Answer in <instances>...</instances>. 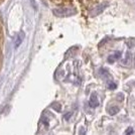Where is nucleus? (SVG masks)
Wrapping results in <instances>:
<instances>
[{
    "label": "nucleus",
    "instance_id": "obj_1",
    "mask_svg": "<svg viewBox=\"0 0 135 135\" xmlns=\"http://www.w3.org/2000/svg\"><path fill=\"white\" fill-rule=\"evenodd\" d=\"M77 12L76 8H73V7H68V6H62L60 8H56L54 10V13L55 15L60 17H67V16H71Z\"/></svg>",
    "mask_w": 135,
    "mask_h": 135
},
{
    "label": "nucleus",
    "instance_id": "obj_2",
    "mask_svg": "<svg viewBox=\"0 0 135 135\" xmlns=\"http://www.w3.org/2000/svg\"><path fill=\"white\" fill-rule=\"evenodd\" d=\"M3 45H4V33H3V25L0 19V69L3 62Z\"/></svg>",
    "mask_w": 135,
    "mask_h": 135
},
{
    "label": "nucleus",
    "instance_id": "obj_3",
    "mask_svg": "<svg viewBox=\"0 0 135 135\" xmlns=\"http://www.w3.org/2000/svg\"><path fill=\"white\" fill-rule=\"evenodd\" d=\"M107 6H108L107 2H104V3H100V4H98L96 7H94V8L92 9L91 15H92V16H96V15L100 14L101 12H103L105 9H106V7H107Z\"/></svg>",
    "mask_w": 135,
    "mask_h": 135
},
{
    "label": "nucleus",
    "instance_id": "obj_4",
    "mask_svg": "<svg viewBox=\"0 0 135 135\" xmlns=\"http://www.w3.org/2000/svg\"><path fill=\"white\" fill-rule=\"evenodd\" d=\"M90 106L92 108H95L97 107L98 105H99V101H98V97H97V94L94 93V94H92L91 95V98H90Z\"/></svg>",
    "mask_w": 135,
    "mask_h": 135
},
{
    "label": "nucleus",
    "instance_id": "obj_5",
    "mask_svg": "<svg viewBox=\"0 0 135 135\" xmlns=\"http://www.w3.org/2000/svg\"><path fill=\"white\" fill-rule=\"evenodd\" d=\"M120 57H121V52H120V51H117V52L114 54L113 56H110L108 57V62H110V64H112V62H114L115 60H118Z\"/></svg>",
    "mask_w": 135,
    "mask_h": 135
},
{
    "label": "nucleus",
    "instance_id": "obj_6",
    "mask_svg": "<svg viewBox=\"0 0 135 135\" xmlns=\"http://www.w3.org/2000/svg\"><path fill=\"white\" fill-rule=\"evenodd\" d=\"M119 107H117V106H114V107H111V108H109V110H108V112H109V114L110 115H115L116 113H118L119 112Z\"/></svg>",
    "mask_w": 135,
    "mask_h": 135
},
{
    "label": "nucleus",
    "instance_id": "obj_7",
    "mask_svg": "<svg viewBox=\"0 0 135 135\" xmlns=\"http://www.w3.org/2000/svg\"><path fill=\"white\" fill-rule=\"evenodd\" d=\"M51 107L55 108V110L57 111V112H60V111H61V105H60V104H57V103H54V104L51 105Z\"/></svg>",
    "mask_w": 135,
    "mask_h": 135
},
{
    "label": "nucleus",
    "instance_id": "obj_8",
    "mask_svg": "<svg viewBox=\"0 0 135 135\" xmlns=\"http://www.w3.org/2000/svg\"><path fill=\"white\" fill-rule=\"evenodd\" d=\"M130 57H131L130 54H129V52H127V55H126V61L122 62V64H123V65H127V64L130 62Z\"/></svg>",
    "mask_w": 135,
    "mask_h": 135
},
{
    "label": "nucleus",
    "instance_id": "obj_9",
    "mask_svg": "<svg viewBox=\"0 0 135 135\" xmlns=\"http://www.w3.org/2000/svg\"><path fill=\"white\" fill-rule=\"evenodd\" d=\"M132 133H133V128L132 127H128L126 129V135H132Z\"/></svg>",
    "mask_w": 135,
    "mask_h": 135
},
{
    "label": "nucleus",
    "instance_id": "obj_10",
    "mask_svg": "<svg viewBox=\"0 0 135 135\" xmlns=\"http://www.w3.org/2000/svg\"><path fill=\"white\" fill-rule=\"evenodd\" d=\"M108 87H109V89L114 90V89H116V87H117V86H116V84H115V83H112V82H111L110 84L108 85Z\"/></svg>",
    "mask_w": 135,
    "mask_h": 135
},
{
    "label": "nucleus",
    "instance_id": "obj_11",
    "mask_svg": "<svg viewBox=\"0 0 135 135\" xmlns=\"http://www.w3.org/2000/svg\"><path fill=\"white\" fill-rule=\"evenodd\" d=\"M71 115H72V113H69V114H66V115H65V119H66V120H68V119H70V116H71Z\"/></svg>",
    "mask_w": 135,
    "mask_h": 135
},
{
    "label": "nucleus",
    "instance_id": "obj_12",
    "mask_svg": "<svg viewBox=\"0 0 135 135\" xmlns=\"http://www.w3.org/2000/svg\"><path fill=\"white\" fill-rule=\"evenodd\" d=\"M118 98H119V101H122L123 99H122V95H118Z\"/></svg>",
    "mask_w": 135,
    "mask_h": 135
},
{
    "label": "nucleus",
    "instance_id": "obj_13",
    "mask_svg": "<svg viewBox=\"0 0 135 135\" xmlns=\"http://www.w3.org/2000/svg\"><path fill=\"white\" fill-rule=\"evenodd\" d=\"M3 1H4V0H0V3H2V2H3Z\"/></svg>",
    "mask_w": 135,
    "mask_h": 135
}]
</instances>
